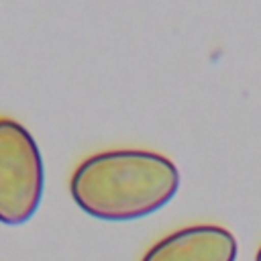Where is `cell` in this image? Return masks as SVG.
<instances>
[{
	"mask_svg": "<svg viewBox=\"0 0 261 261\" xmlns=\"http://www.w3.org/2000/svg\"><path fill=\"white\" fill-rule=\"evenodd\" d=\"M179 190L175 163L157 151L108 149L77 163L69 194L82 212L124 222L161 210Z\"/></svg>",
	"mask_w": 261,
	"mask_h": 261,
	"instance_id": "1",
	"label": "cell"
},
{
	"mask_svg": "<svg viewBox=\"0 0 261 261\" xmlns=\"http://www.w3.org/2000/svg\"><path fill=\"white\" fill-rule=\"evenodd\" d=\"M45 167L37 141L18 120L0 116V222L24 224L39 210Z\"/></svg>",
	"mask_w": 261,
	"mask_h": 261,
	"instance_id": "2",
	"label": "cell"
},
{
	"mask_svg": "<svg viewBox=\"0 0 261 261\" xmlns=\"http://www.w3.org/2000/svg\"><path fill=\"white\" fill-rule=\"evenodd\" d=\"M237 239L218 224H192L169 232L147 249L141 261H234Z\"/></svg>",
	"mask_w": 261,
	"mask_h": 261,
	"instance_id": "3",
	"label": "cell"
},
{
	"mask_svg": "<svg viewBox=\"0 0 261 261\" xmlns=\"http://www.w3.org/2000/svg\"><path fill=\"white\" fill-rule=\"evenodd\" d=\"M255 261H261V247L257 249V255H255Z\"/></svg>",
	"mask_w": 261,
	"mask_h": 261,
	"instance_id": "4",
	"label": "cell"
}]
</instances>
